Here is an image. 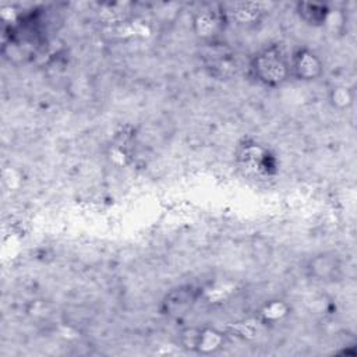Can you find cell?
Here are the masks:
<instances>
[{
    "label": "cell",
    "mask_w": 357,
    "mask_h": 357,
    "mask_svg": "<svg viewBox=\"0 0 357 357\" xmlns=\"http://www.w3.org/2000/svg\"><path fill=\"white\" fill-rule=\"evenodd\" d=\"M248 73L255 82L266 88H278L291 78L289 57L276 45L255 52L250 59Z\"/></svg>",
    "instance_id": "6da1fadb"
},
{
    "label": "cell",
    "mask_w": 357,
    "mask_h": 357,
    "mask_svg": "<svg viewBox=\"0 0 357 357\" xmlns=\"http://www.w3.org/2000/svg\"><path fill=\"white\" fill-rule=\"evenodd\" d=\"M180 342L188 351L198 354H213L219 351L226 342V336L216 328H185L180 333Z\"/></svg>",
    "instance_id": "7a4b0ae2"
},
{
    "label": "cell",
    "mask_w": 357,
    "mask_h": 357,
    "mask_svg": "<svg viewBox=\"0 0 357 357\" xmlns=\"http://www.w3.org/2000/svg\"><path fill=\"white\" fill-rule=\"evenodd\" d=\"M291 78L301 82H314L324 74V61L310 47H297L289 57Z\"/></svg>",
    "instance_id": "3957f363"
},
{
    "label": "cell",
    "mask_w": 357,
    "mask_h": 357,
    "mask_svg": "<svg viewBox=\"0 0 357 357\" xmlns=\"http://www.w3.org/2000/svg\"><path fill=\"white\" fill-rule=\"evenodd\" d=\"M227 14L215 8H202L192 15V31L201 40L211 42L225 29Z\"/></svg>",
    "instance_id": "277c9868"
},
{
    "label": "cell",
    "mask_w": 357,
    "mask_h": 357,
    "mask_svg": "<svg viewBox=\"0 0 357 357\" xmlns=\"http://www.w3.org/2000/svg\"><path fill=\"white\" fill-rule=\"evenodd\" d=\"M199 297V290L192 284L177 286L172 289L163 298V314L177 317L191 308Z\"/></svg>",
    "instance_id": "5b68a950"
},
{
    "label": "cell",
    "mask_w": 357,
    "mask_h": 357,
    "mask_svg": "<svg viewBox=\"0 0 357 357\" xmlns=\"http://www.w3.org/2000/svg\"><path fill=\"white\" fill-rule=\"evenodd\" d=\"M340 259L335 252H318L310 258L305 271L314 280L332 282L340 273Z\"/></svg>",
    "instance_id": "8992f818"
},
{
    "label": "cell",
    "mask_w": 357,
    "mask_h": 357,
    "mask_svg": "<svg viewBox=\"0 0 357 357\" xmlns=\"http://www.w3.org/2000/svg\"><path fill=\"white\" fill-rule=\"evenodd\" d=\"M296 13L305 24L311 26H321L328 21L331 8L322 3L300 1L296 4Z\"/></svg>",
    "instance_id": "52a82bcc"
},
{
    "label": "cell",
    "mask_w": 357,
    "mask_h": 357,
    "mask_svg": "<svg viewBox=\"0 0 357 357\" xmlns=\"http://www.w3.org/2000/svg\"><path fill=\"white\" fill-rule=\"evenodd\" d=\"M290 314V305L280 298L266 300L258 310V321L264 325L282 322Z\"/></svg>",
    "instance_id": "ba28073f"
},
{
    "label": "cell",
    "mask_w": 357,
    "mask_h": 357,
    "mask_svg": "<svg viewBox=\"0 0 357 357\" xmlns=\"http://www.w3.org/2000/svg\"><path fill=\"white\" fill-rule=\"evenodd\" d=\"M354 98L356 96H354L353 88L343 84L333 85L328 92V102L333 109L339 112L350 109L354 103Z\"/></svg>",
    "instance_id": "9c48e42d"
},
{
    "label": "cell",
    "mask_w": 357,
    "mask_h": 357,
    "mask_svg": "<svg viewBox=\"0 0 357 357\" xmlns=\"http://www.w3.org/2000/svg\"><path fill=\"white\" fill-rule=\"evenodd\" d=\"M258 14H259V11L255 7H252L251 4H243L236 11V18H237L238 22L250 24V22H252L257 18Z\"/></svg>",
    "instance_id": "30bf717a"
}]
</instances>
